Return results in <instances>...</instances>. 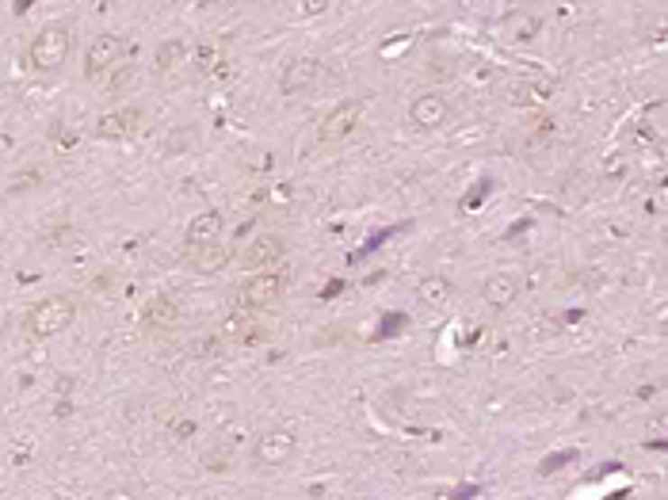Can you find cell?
Segmentation results:
<instances>
[{
	"instance_id": "cell-1",
	"label": "cell",
	"mask_w": 668,
	"mask_h": 500,
	"mask_svg": "<svg viewBox=\"0 0 668 500\" xmlns=\"http://www.w3.org/2000/svg\"><path fill=\"white\" fill-rule=\"evenodd\" d=\"M69 50H73V31L65 23H46L27 46V66L35 73H54L65 66Z\"/></svg>"
},
{
	"instance_id": "cell-2",
	"label": "cell",
	"mask_w": 668,
	"mask_h": 500,
	"mask_svg": "<svg viewBox=\"0 0 668 500\" xmlns=\"http://www.w3.org/2000/svg\"><path fill=\"white\" fill-rule=\"evenodd\" d=\"M73 321H77V302L65 295H54V298H42L27 314V332H31V341H54Z\"/></svg>"
},
{
	"instance_id": "cell-3",
	"label": "cell",
	"mask_w": 668,
	"mask_h": 500,
	"mask_svg": "<svg viewBox=\"0 0 668 500\" xmlns=\"http://www.w3.org/2000/svg\"><path fill=\"white\" fill-rule=\"evenodd\" d=\"M283 283H287L283 271H264V276H252L249 283L241 286V295H237L241 310H268V305H275V302H279V295H283Z\"/></svg>"
},
{
	"instance_id": "cell-4",
	"label": "cell",
	"mask_w": 668,
	"mask_h": 500,
	"mask_svg": "<svg viewBox=\"0 0 668 500\" xmlns=\"http://www.w3.org/2000/svg\"><path fill=\"white\" fill-rule=\"evenodd\" d=\"M363 115V100H344V104H336L329 115L321 119L317 126V138L321 145H336V141H344L352 131H355V123H360Z\"/></svg>"
},
{
	"instance_id": "cell-5",
	"label": "cell",
	"mask_w": 668,
	"mask_h": 500,
	"mask_svg": "<svg viewBox=\"0 0 668 500\" xmlns=\"http://www.w3.org/2000/svg\"><path fill=\"white\" fill-rule=\"evenodd\" d=\"M295 450H298V435L295 432H290V428H271V432H264L256 440L252 459L260 466H283V462L295 459Z\"/></svg>"
},
{
	"instance_id": "cell-6",
	"label": "cell",
	"mask_w": 668,
	"mask_h": 500,
	"mask_svg": "<svg viewBox=\"0 0 668 500\" xmlns=\"http://www.w3.org/2000/svg\"><path fill=\"white\" fill-rule=\"evenodd\" d=\"M126 54V42L119 35H96L88 54H85V77H104L107 69H115Z\"/></svg>"
},
{
	"instance_id": "cell-7",
	"label": "cell",
	"mask_w": 668,
	"mask_h": 500,
	"mask_svg": "<svg viewBox=\"0 0 668 500\" xmlns=\"http://www.w3.org/2000/svg\"><path fill=\"white\" fill-rule=\"evenodd\" d=\"M447 115H451V107L439 92H425L409 104V123L416 126V131H439V126L447 123Z\"/></svg>"
},
{
	"instance_id": "cell-8",
	"label": "cell",
	"mask_w": 668,
	"mask_h": 500,
	"mask_svg": "<svg viewBox=\"0 0 668 500\" xmlns=\"http://www.w3.org/2000/svg\"><path fill=\"white\" fill-rule=\"evenodd\" d=\"M142 123V111L138 107H123V111H107V115H100V123H96V138L104 141H123L138 131Z\"/></svg>"
},
{
	"instance_id": "cell-9",
	"label": "cell",
	"mask_w": 668,
	"mask_h": 500,
	"mask_svg": "<svg viewBox=\"0 0 668 500\" xmlns=\"http://www.w3.org/2000/svg\"><path fill=\"white\" fill-rule=\"evenodd\" d=\"M317 77H321V61H317V58H295V61H290V66L283 69L279 88H283V95H298V92H306V88H314Z\"/></svg>"
},
{
	"instance_id": "cell-10",
	"label": "cell",
	"mask_w": 668,
	"mask_h": 500,
	"mask_svg": "<svg viewBox=\"0 0 668 500\" xmlns=\"http://www.w3.org/2000/svg\"><path fill=\"white\" fill-rule=\"evenodd\" d=\"M237 260V249L225 245V241H210V245H199L195 249V271H203V276H218L222 268H230Z\"/></svg>"
},
{
	"instance_id": "cell-11",
	"label": "cell",
	"mask_w": 668,
	"mask_h": 500,
	"mask_svg": "<svg viewBox=\"0 0 668 500\" xmlns=\"http://www.w3.org/2000/svg\"><path fill=\"white\" fill-rule=\"evenodd\" d=\"M481 295H485V302L493 305V310H508V305L519 298V279L512 276V271H493V276L485 279Z\"/></svg>"
},
{
	"instance_id": "cell-12",
	"label": "cell",
	"mask_w": 668,
	"mask_h": 500,
	"mask_svg": "<svg viewBox=\"0 0 668 500\" xmlns=\"http://www.w3.org/2000/svg\"><path fill=\"white\" fill-rule=\"evenodd\" d=\"M283 237H275V233H264V237H256L249 249L241 252V264L244 268H268V264H275L283 256Z\"/></svg>"
},
{
	"instance_id": "cell-13",
	"label": "cell",
	"mask_w": 668,
	"mask_h": 500,
	"mask_svg": "<svg viewBox=\"0 0 668 500\" xmlns=\"http://www.w3.org/2000/svg\"><path fill=\"white\" fill-rule=\"evenodd\" d=\"M222 237V214L218 211H203V214H195L188 222V233L184 241L191 249H199V245H210V241H218Z\"/></svg>"
},
{
	"instance_id": "cell-14",
	"label": "cell",
	"mask_w": 668,
	"mask_h": 500,
	"mask_svg": "<svg viewBox=\"0 0 668 500\" xmlns=\"http://www.w3.org/2000/svg\"><path fill=\"white\" fill-rule=\"evenodd\" d=\"M413 295H416L420 305H432V310H439V305H447V302H451L454 286H451L447 276H428V279H420V283H416Z\"/></svg>"
},
{
	"instance_id": "cell-15",
	"label": "cell",
	"mask_w": 668,
	"mask_h": 500,
	"mask_svg": "<svg viewBox=\"0 0 668 500\" xmlns=\"http://www.w3.org/2000/svg\"><path fill=\"white\" fill-rule=\"evenodd\" d=\"M145 321H150V325L169 329V325L180 321V305H176L169 295H153L150 302H145Z\"/></svg>"
},
{
	"instance_id": "cell-16",
	"label": "cell",
	"mask_w": 668,
	"mask_h": 500,
	"mask_svg": "<svg viewBox=\"0 0 668 500\" xmlns=\"http://www.w3.org/2000/svg\"><path fill=\"white\" fill-rule=\"evenodd\" d=\"M184 58H188V46L180 39H165V42L157 46V54H153V69L157 73H172Z\"/></svg>"
},
{
	"instance_id": "cell-17",
	"label": "cell",
	"mask_w": 668,
	"mask_h": 500,
	"mask_svg": "<svg viewBox=\"0 0 668 500\" xmlns=\"http://www.w3.org/2000/svg\"><path fill=\"white\" fill-rule=\"evenodd\" d=\"M504 31H508V39L531 42L543 31V20H539V15H527V12L524 15H508V20H504Z\"/></svg>"
},
{
	"instance_id": "cell-18",
	"label": "cell",
	"mask_w": 668,
	"mask_h": 500,
	"mask_svg": "<svg viewBox=\"0 0 668 500\" xmlns=\"http://www.w3.org/2000/svg\"><path fill=\"white\" fill-rule=\"evenodd\" d=\"M546 95H550L546 85H516V88H512V104H516V107H527V104L546 100Z\"/></svg>"
},
{
	"instance_id": "cell-19",
	"label": "cell",
	"mask_w": 668,
	"mask_h": 500,
	"mask_svg": "<svg viewBox=\"0 0 668 500\" xmlns=\"http://www.w3.org/2000/svg\"><path fill=\"white\" fill-rule=\"evenodd\" d=\"M215 66H218V50H215V46H199V54H195V69L210 73Z\"/></svg>"
},
{
	"instance_id": "cell-20",
	"label": "cell",
	"mask_w": 668,
	"mask_h": 500,
	"mask_svg": "<svg viewBox=\"0 0 668 500\" xmlns=\"http://www.w3.org/2000/svg\"><path fill=\"white\" fill-rule=\"evenodd\" d=\"M333 8V0H298V12L306 15V20H314V15H325Z\"/></svg>"
},
{
	"instance_id": "cell-21",
	"label": "cell",
	"mask_w": 668,
	"mask_h": 500,
	"mask_svg": "<svg viewBox=\"0 0 668 500\" xmlns=\"http://www.w3.org/2000/svg\"><path fill=\"white\" fill-rule=\"evenodd\" d=\"M180 145H184V150H188V145H195V134H191V131H172V138H169V145H165V153L176 157V153H180Z\"/></svg>"
},
{
	"instance_id": "cell-22",
	"label": "cell",
	"mask_w": 668,
	"mask_h": 500,
	"mask_svg": "<svg viewBox=\"0 0 668 500\" xmlns=\"http://www.w3.org/2000/svg\"><path fill=\"white\" fill-rule=\"evenodd\" d=\"M573 455H554V462H543V474H550V470H558V466H565Z\"/></svg>"
},
{
	"instance_id": "cell-23",
	"label": "cell",
	"mask_w": 668,
	"mask_h": 500,
	"mask_svg": "<svg viewBox=\"0 0 668 500\" xmlns=\"http://www.w3.org/2000/svg\"><path fill=\"white\" fill-rule=\"evenodd\" d=\"M126 80H130V69H126V73H119L115 80H111V88H107V95H115V92H119V88L126 85Z\"/></svg>"
},
{
	"instance_id": "cell-24",
	"label": "cell",
	"mask_w": 668,
	"mask_h": 500,
	"mask_svg": "<svg viewBox=\"0 0 668 500\" xmlns=\"http://www.w3.org/2000/svg\"><path fill=\"white\" fill-rule=\"evenodd\" d=\"M27 5H35V0H20V5H15V12H23Z\"/></svg>"
},
{
	"instance_id": "cell-25",
	"label": "cell",
	"mask_w": 668,
	"mask_h": 500,
	"mask_svg": "<svg viewBox=\"0 0 668 500\" xmlns=\"http://www.w3.org/2000/svg\"><path fill=\"white\" fill-rule=\"evenodd\" d=\"M215 5H230V0H215Z\"/></svg>"
}]
</instances>
